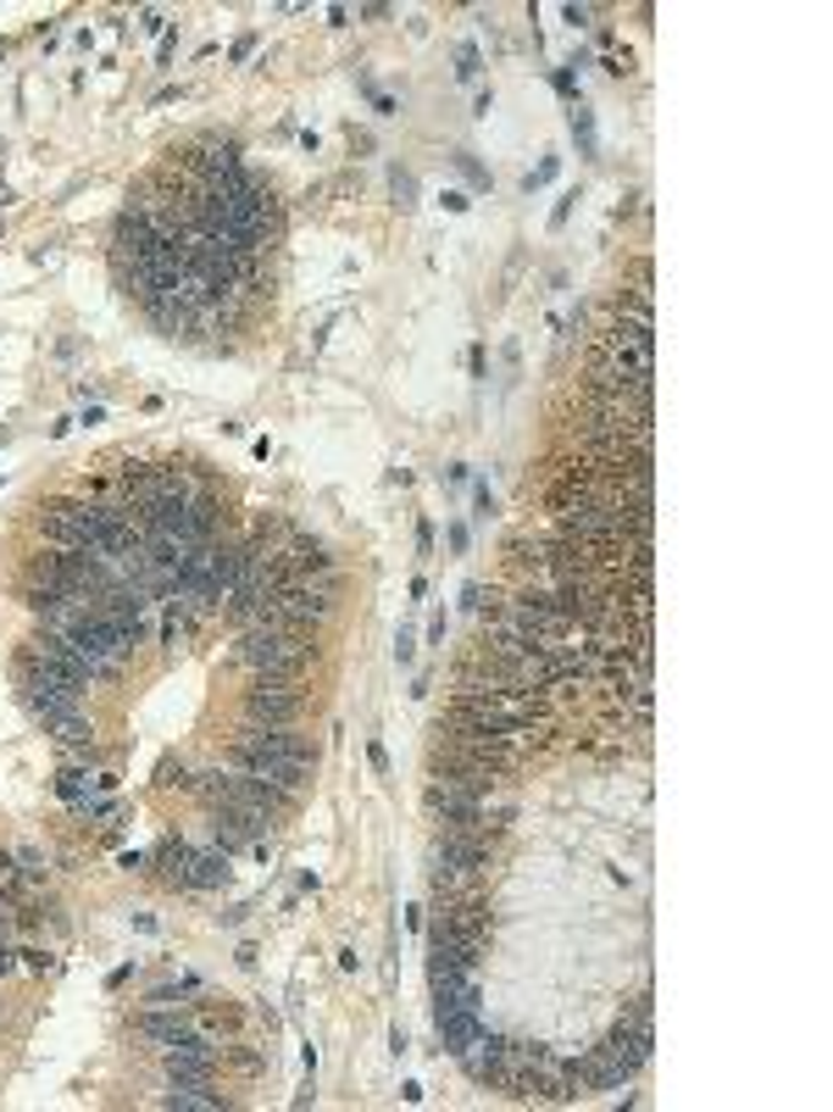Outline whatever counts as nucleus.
Wrapping results in <instances>:
<instances>
[{
	"label": "nucleus",
	"instance_id": "1",
	"mask_svg": "<svg viewBox=\"0 0 833 1112\" xmlns=\"http://www.w3.org/2000/svg\"><path fill=\"white\" fill-rule=\"evenodd\" d=\"M234 656H239L250 673L306 679V667L317 662V629H272V623H250V629H239Z\"/></svg>",
	"mask_w": 833,
	"mask_h": 1112
},
{
	"label": "nucleus",
	"instance_id": "2",
	"mask_svg": "<svg viewBox=\"0 0 833 1112\" xmlns=\"http://www.w3.org/2000/svg\"><path fill=\"white\" fill-rule=\"evenodd\" d=\"M429 746H445V752H456V757H467V763H484V768H501V774H512V768L523 763V746H512L506 734L484 728V723L467 717L462 706H445V712L434 717V739H429Z\"/></svg>",
	"mask_w": 833,
	"mask_h": 1112
},
{
	"label": "nucleus",
	"instance_id": "3",
	"mask_svg": "<svg viewBox=\"0 0 833 1112\" xmlns=\"http://www.w3.org/2000/svg\"><path fill=\"white\" fill-rule=\"evenodd\" d=\"M650 1018H656V996H650V990H639V996H634V1007H628V1012L611 1023V1034L600 1040V1051H606V1057H611V1062H617L628 1079H634V1073L650 1062V1045H656V1023H650Z\"/></svg>",
	"mask_w": 833,
	"mask_h": 1112
},
{
	"label": "nucleus",
	"instance_id": "4",
	"mask_svg": "<svg viewBox=\"0 0 833 1112\" xmlns=\"http://www.w3.org/2000/svg\"><path fill=\"white\" fill-rule=\"evenodd\" d=\"M300 712H306V690H300V679L250 673V690H245V723H278V728H295Z\"/></svg>",
	"mask_w": 833,
	"mask_h": 1112
},
{
	"label": "nucleus",
	"instance_id": "5",
	"mask_svg": "<svg viewBox=\"0 0 833 1112\" xmlns=\"http://www.w3.org/2000/svg\"><path fill=\"white\" fill-rule=\"evenodd\" d=\"M18 667H45V673H56V679H68V684H79V690H90L101 673L62 640V634H51V629H40L23 651H18Z\"/></svg>",
	"mask_w": 833,
	"mask_h": 1112
},
{
	"label": "nucleus",
	"instance_id": "6",
	"mask_svg": "<svg viewBox=\"0 0 833 1112\" xmlns=\"http://www.w3.org/2000/svg\"><path fill=\"white\" fill-rule=\"evenodd\" d=\"M18 690H23L29 712L45 717V723L68 717V712H84V690L68 684V679H56V673H45V667H18Z\"/></svg>",
	"mask_w": 833,
	"mask_h": 1112
},
{
	"label": "nucleus",
	"instance_id": "7",
	"mask_svg": "<svg viewBox=\"0 0 833 1112\" xmlns=\"http://www.w3.org/2000/svg\"><path fill=\"white\" fill-rule=\"evenodd\" d=\"M234 746L239 752H261V757H284V763H300V768H317V746L295 728H278V723H239L234 728Z\"/></svg>",
	"mask_w": 833,
	"mask_h": 1112
},
{
	"label": "nucleus",
	"instance_id": "8",
	"mask_svg": "<svg viewBox=\"0 0 833 1112\" xmlns=\"http://www.w3.org/2000/svg\"><path fill=\"white\" fill-rule=\"evenodd\" d=\"M228 768L234 774H245V779H256V785H267V790H278V796H289V802H300L306 796V774L311 768H300V763H284V757H261V752H228Z\"/></svg>",
	"mask_w": 833,
	"mask_h": 1112
},
{
	"label": "nucleus",
	"instance_id": "9",
	"mask_svg": "<svg viewBox=\"0 0 833 1112\" xmlns=\"http://www.w3.org/2000/svg\"><path fill=\"white\" fill-rule=\"evenodd\" d=\"M434 857H440V863H456V868L495 874V863H501V840L462 835V829H434Z\"/></svg>",
	"mask_w": 833,
	"mask_h": 1112
},
{
	"label": "nucleus",
	"instance_id": "10",
	"mask_svg": "<svg viewBox=\"0 0 833 1112\" xmlns=\"http://www.w3.org/2000/svg\"><path fill=\"white\" fill-rule=\"evenodd\" d=\"M267 829H272V818H250V813H228V807H212V846L217 851H245V846H256V840H267Z\"/></svg>",
	"mask_w": 833,
	"mask_h": 1112
},
{
	"label": "nucleus",
	"instance_id": "11",
	"mask_svg": "<svg viewBox=\"0 0 833 1112\" xmlns=\"http://www.w3.org/2000/svg\"><path fill=\"white\" fill-rule=\"evenodd\" d=\"M434 918H445L451 929H462V935H479V940H490V929H495L484 890H473V896H434Z\"/></svg>",
	"mask_w": 833,
	"mask_h": 1112
},
{
	"label": "nucleus",
	"instance_id": "12",
	"mask_svg": "<svg viewBox=\"0 0 833 1112\" xmlns=\"http://www.w3.org/2000/svg\"><path fill=\"white\" fill-rule=\"evenodd\" d=\"M140 1034L156 1040L162 1051H173V1045H189L200 1029L184 1018V1007H145V1012H140Z\"/></svg>",
	"mask_w": 833,
	"mask_h": 1112
},
{
	"label": "nucleus",
	"instance_id": "13",
	"mask_svg": "<svg viewBox=\"0 0 833 1112\" xmlns=\"http://www.w3.org/2000/svg\"><path fill=\"white\" fill-rule=\"evenodd\" d=\"M434 1029H440V1051H445V1057H462L490 1023H484V1007H456V1012H440Z\"/></svg>",
	"mask_w": 833,
	"mask_h": 1112
},
{
	"label": "nucleus",
	"instance_id": "14",
	"mask_svg": "<svg viewBox=\"0 0 833 1112\" xmlns=\"http://www.w3.org/2000/svg\"><path fill=\"white\" fill-rule=\"evenodd\" d=\"M545 551H551V540H545V534H534V529H523V534H512V540H506V562H512V568H523V573H528V584H539V579H545Z\"/></svg>",
	"mask_w": 833,
	"mask_h": 1112
},
{
	"label": "nucleus",
	"instance_id": "15",
	"mask_svg": "<svg viewBox=\"0 0 833 1112\" xmlns=\"http://www.w3.org/2000/svg\"><path fill=\"white\" fill-rule=\"evenodd\" d=\"M495 874H479V868H456V863H440L434 857V868H429V885H434V896H473V890H484Z\"/></svg>",
	"mask_w": 833,
	"mask_h": 1112
},
{
	"label": "nucleus",
	"instance_id": "16",
	"mask_svg": "<svg viewBox=\"0 0 833 1112\" xmlns=\"http://www.w3.org/2000/svg\"><path fill=\"white\" fill-rule=\"evenodd\" d=\"M189 863H195V846H189V840L167 835V840L156 846V874H162L173 890H189Z\"/></svg>",
	"mask_w": 833,
	"mask_h": 1112
},
{
	"label": "nucleus",
	"instance_id": "17",
	"mask_svg": "<svg viewBox=\"0 0 833 1112\" xmlns=\"http://www.w3.org/2000/svg\"><path fill=\"white\" fill-rule=\"evenodd\" d=\"M162 1106H173V1112H228L234 1101L223 1090H212V1084H173L162 1095Z\"/></svg>",
	"mask_w": 833,
	"mask_h": 1112
},
{
	"label": "nucleus",
	"instance_id": "18",
	"mask_svg": "<svg viewBox=\"0 0 833 1112\" xmlns=\"http://www.w3.org/2000/svg\"><path fill=\"white\" fill-rule=\"evenodd\" d=\"M223 1057H200V1051H167V1079L173 1084H212Z\"/></svg>",
	"mask_w": 833,
	"mask_h": 1112
},
{
	"label": "nucleus",
	"instance_id": "19",
	"mask_svg": "<svg viewBox=\"0 0 833 1112\" xmlns=\"http://www.w3.org/2000/svg\"><path fill=\"white\" fill-rule=\"evenodd\" d=\"M228 851H195V863H189V890H217V885H228Z\"/></svg>",
	"mask_w": 833,
	"mask_h": 1112
},
{
	"label": "nucleus",
	"instance_id": "20",
	"mask_svg": "<svg viewBox=\"0 0 833 1112\" xmlns=\"http://www.w3.org/2000/svg\"><path fill=\"white\" fill-rule=\"evenodd\" d=\"M45 728H51V739H56V746H90V739H95V723H90V712H68V717H51Z\"/></svg>",
	"mask_w": 833,
	"mask_h": 1112
},
{
	"label": "nucleus",
	"instance_id": "21",
	"mask_svg": "<svg viewBox=\"0 0 833 1112\" xmlns=\"http://www.w3.org/2000/svg\"><path fill=\"white\" fill-rule=\"evenodd\" d=\"M56 796H62L68 807H79V802H90V796H101V790H95V774H90V768H68V763H62Z\"/></svg>",
	"mask_w": 833,
	"mask_h": 1112
},
{
	"label": "nucleus",
	"instance_id": "22",
	"mask_svg": "<svg viewBox=\"0 0 833 1112\" xmlns=\"http://www.w3.org/2000/svg\"><path fill=\"white\" fill-rule=\"evenodd\" d=\"M200 985L195 979H178V985H156L151 996H145V1007H189V996H195Z\"/></svg>",
	"mask_w": 833,
	"mask_h": 1112
},
{
	"label": "nucleus",
	"instance_id": "23",
	"mask_svg": "<svg viewBox=\"0 0 833 1112\" xmlns=\"http://www.w3.org/2000/svg\"><path fill=\"white\" fill-rule=\"evenodd\" d=\"M573 140H578V156H595V118L584 106H573Z\"/></svg>",
	"mask_w": 833,
	"mask_h": 1112
},
{
	"label": "nucleus",
	"instance_id": "24",
	"mask_svg": "<svg viewBox=\"0 0 833 1112\" xmlns=\"http://www.w3.org/2000/svg\"><path fill=\"white\" fill-rule=\"evenodd\" d=\"M451 162H456V167L467 173V184H473V190H490V167H484V162H479L473 151H456Z\"/></svg>",
	"mask_w": 833,
	"mask_h": 1112
},
{
	"label": "nucleus",
	"instance_id": "25",
	"mask_svg": "<svg viewBox=\"0 0 833 1112\" xmlns=\"http://www.w3.org/2000/svg\"><path fill=\"white\" fill-rule=\"evenodd\" d=\"M479 68H484L479 45H462V51H456V79H467V84H473V79H479Z\"/></svg>",
	"mask_w": 833,
	"mask_h": 1112
},
{
	"label": "nucleus",
	"instance_id": "26",
	"mask_svg": "<svg viewBox=\"0 0 833 1112\" xmlns=\"http://www.w3.org/2000/svg\"><path fill=\"white\" fill-rule=\"evenodd\" d=\"M556 167H562V156H545V162H539V167L523 178V190H539V184H551V178H556Z\"/></svg>",
	"mask_w": 833,
	"mask_h": 1112
},
{
	"label": "nucleus",
	"instance_id": "27",
	"mask_svg": "<svg viewBox=\"0 0 833 1112\" xmlns=\"http://www.w3.org/2000/svg\"><path fill=\"white\" fill-rule=\"evenodd\" d=\"M394 662H400V667H411V662H416V634H411V629H400V634H394Z\"/></svg>",
	"mask_w": 833,
	"mask_h": 1112
},
{
	"label": "nucleus",
	"instance_id": "28",
	"mask_svg": "<svg viewBox=\"0 0 833 1112\" xmlns=\"http://www.w3.org/2000/svg\"><path fill=\"white\" fill-rule=\"evenodd\" d=\"M389 184H394V201H400V206H411V195H416V178L394 167V173H389Z\"/></svg>",
	"mask_w": 833,
	"mask_h": 1112
},
{
	"label": "nucleus",
	"instance_id": "29",
	"mask_svg": "<svg viewBox=\"0 0 833 1112\" xmlns=\"http://www.w3.org/2000/svg\"><path fill=\"white\" fill-rule=\"evenodd\" d=\"M445 540H451V551H456V557H467V545H473V534H467V523H462V518L445 529Z\"/></svg>",
	"mask_w": 833,
	"mask_h": 1112
},
{
	"label": "nucleus",
	"instance_id": "30",
	"mask_svg": "<svg viewBox=\"0 0 833 1112\" xmlns=\"http://www.w3.org/2000/svg\"><path fill=\"white\" fill-rule=\"evenodd\" d=\"M562 18H567L573 29H589V23H595V7H567Z\"/></svg>",
	"mask_w": 833,
	"mask_h": 1112
},
{
	"label": "nucleus",
	"instance_id": "31",
	"mask_svg": "<svg viewBox=\"0 0 833 1112\" xmlns=\"http://www.w3.org/2000/svg\"><path fill=\"white\" fill-rule=\"evenodd\" d=\"M18 957H23L34 973H45V968H51V951H40V946H29V951H18Z\"/></svg>",
	"mask_w": 833,
	"mask_h": 1112
},
{
	"label": "nucleus",
	"instance_id": "32",
	"mask_svg": "<svg viewBox=\"0 0 833 1112\" xmlns=\"http://www.w3.org/2000/svg\"><path fill=\"white\" fill-rule=\"evenodd\" d=\"M479 606H484V584H467L462 590V612H479Z\"/></svg>",
	"mask_w": 833,
	"mask_h": 1112
},
{
	"label": "nucleus",
	"instance_id": "33",
	"mask_svg": "<svg viewBox=\"0 0 833 1112\" xmlns=\"http://www.w3.org/2000/svg\"><path fill=\"white\" fill-rule=\"evenodd\" d=\"M140 23H145V34H167V18H162V12H140Z\"/></svg>",
	"mask_w": 833,
	"mask_h": 1112
},
{
	"label": "nucleus",
	"instance_id": "34",
	"mask_svg": "<svg viewBox=\"0 0 833 1112\" xmlns=\"http://www.w3.org/2000/svg\"><path fill=\"white\" fill-rule=\"evenodd\" d=\"M556 90H562V95H567V101H573V95H578V79H573V73H567V68H556Z\"/></svg>",
	"mask_w": 833,
	"mask_h": 1112
},
{
	"label": "nucleus",
	"instance_id": "35",
	"mask_svg": "<svg viewBox=\"0 0 833 1112\" xmlns=\"http://www.w3.org/2000/svg\"><path fill=\"white\" fill-rule=\"evenodd\" d=\"M473 201H467V190H445V212H467Z\"/></svg>",
	"mask_w": 833,
	"mask_h": 1112
},
{
	"label": "nucleus",
	"instance_id": "36",
	"mask_svg": "<svg viewBox=\"0 0 833 1112\" xmlns=\"http://www.w3.org/2000/svg\"><path fill=\"white\" fill-rule=\"evenodd\" d=\"M367 757H372V768H378V774H389V752L378 746V739H372V746H367Z\"/></svg>",
	"mask_w": 833,
	"mask_h": 1112
},
{
	"label": "nucleus",
	"instance_id": "37",
	"mask_svg": "<svg viewBox=\"0 0 833 1112\" xmlns=\"http://www.w3.org/2000/svg\"><path fill=\"white\" fill-rule=\"evenodd\" d=\"M573 201H578V195H567V201H556V212H551V228H562V223H567V212H573Z\"/></svg>",
	"mask_w": 833,
	"mask_h": 1112
},
{
	"label": "nucleus",
	"instance_id": "38",
	"mask_svg": "<svg viewBox=\"0 0 833 1112\" xmlns=\"http://www.w3.org/2000/svg\"><path fill=\"white\" fill-rule=\"evenodd\" d=\"M339 968H344V973H356V968H361V957H356V946H344V951H339Z\"/></svg>",
	"mask_w": 833,
	"mask_h": 1112
},
{
	"label": "nucleus",
	"instance_id": "39",
	"mask_svg": "<svg viewBox=\"0 0 833 1112\" xmlns=\"http://www.w3.org/2000/svg\"><path fill=\"white\" fill-rule=\"evenodd\" d=\"M0 206H12V190H7V184H0Z\"/></svg>",
	"mask_w": 833,
	"mask_h": 1112
}]
</instances>
